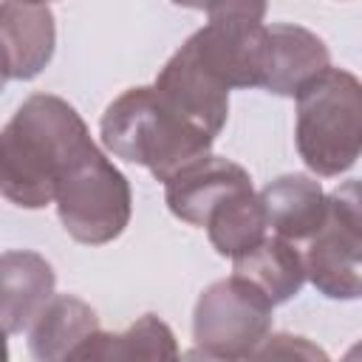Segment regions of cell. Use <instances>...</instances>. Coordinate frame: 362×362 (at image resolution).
<instances>
[{
	"label": "cell",
	"mask_w": 362,
	"mask_h": 362,
	"mask_svg": "<svg viewBox=\"0 0 362 362\" xmlns=\"http://www.w3.org/2000/svg\"><path fill=\"white\" fill-rule=\"evenodd\" d=\"M93 144L88 124L62 96L31 93L0 133V189L23 209H42L57 198L62 170Z\"/></svg>",
	"instance_id": "cell-1"
},
{
	"label": "cell",
	"mask_w": 362,
	"mask_h": 362,
	"mask_svg": "<svg viewBox=\"0 0 362 362\" xmlns=\"http://www.w3.org/2000/svg\"><path fill=\"white\" fill-rule=\"evenodd\" d=\"M99 136L107 153L147 167L161 184L215 144V136L170 107L156 85H139L116 96L102 113Z\"/></svg>",
	"instance_id": "cell-2"
},
{
	"label": "cell",
	"mask_w": 362,
	"mask_h": 362,
	"mask_svg": "<svg viewBox=\"0 0 362 362\" xmlns=\"http://www.w3.org/2000/svg\"><path fill=\"white\" fill-rule=\"evenodd\" d=\"M294 99V144L303 164L322 178L348 173L362 156V79L328 65Z\"/></svg>",
	"instance_id": "cell-3"
},
{
	"label": "cell",
	"mask_w": 362,
	"mask_h": 362,
	"mask_svg": "<svg viewBox=\"0 0 362 362\" xmlns=\"http://www.w3.org/2000/svg\"><path fill=\"white\" fill-rule=\"evenodd\" d=\"M54 204L65 232L88 246L116 240L133 215L130 181L96 144H88L62 170Z\"/></svg>",
	"instance_id": "cell-4"
},
{
	"label": "cell",
	"mask_w": 362,
	"mask_h": 362,
	"mask_svg": "<svg viewBox=\"0 0 362 362\" xmlns=\"http://www.w3.org/2000/svg\"><path fill=\"white\" fill-rule=\"evenodd\" d=\"M274 303L249 280L232 274L206 286L192 311L198 354L209 359H249L272 334Z\"/></svg>",
	"instance_id": "cell-5"
},
{
	"label": "cell",
	"mask_w": 362,
	"mask_h": 362,
	"mask_svg": "<svg viewBox=\"0 0 362 362\" xmlns=\"http://www.w3.org/2000/svg\"><path fill=\"white\" fill-rule=\"evenodd\" d=\"M305 274L328 300L362 297V178L328 192V215L305 249Z\"/></svg>",
	"instance_id": "cell-6"
},
{
	"label": "cell",
	"mask_w": 362,
	"mask_h": 362,
	"mask_svg": "<svg viewBox=\"0 0 362 362\" xmlns=\"http://www.w3.org/2000/svg\"><path fill=\"white\" fill-rule=\"evenodd\" d=\"M156 90L184 119L218 136L229 116V88L204 65L195 45L187 40L158 71Z\"/></svg>",
	"instance_id": "cell-7"
},
{
	"label": "cell",
	"mask_w": 362,
	"mask_h": 362,
	"mask_svg": "<svg viewBox=\"0 0 362 362\" xmlns=\"http://www.w3.org/2000/svg\"><path fill=\"white\" fill-rule=\"evenodd\" d=\"M243 189H252V175L232 158L206 153L164 181V201L178 221L204 229L209 215Z\"/></svg>",
	"instance_id": "cell-8"
},
{
	"label": "cell",
	"mask_w": 362,
	"mask_h": 362,
	"mask_svg": "<svg viewBox=\"0 0 362 362\" xmlns=\"http://www.w3.org/2000/svg\"><path fill=\"white\" fill-rule=\"evenodd\" d=\"M0 42H3V79H34L54 57L57 25L48 3L3 0L0 6Z\"/></svg>",
	"instance_id": "cell-9"
},
{
	"label": "cell",
	"mask_w": 362,
	"mask_h": 362,
	"mask_svg": "<svg viewBox=\"0 0 362 362\" xmlns=\"http://www.w3.org/2000/svg\"><path fill=\"white\" fill-rule=\"evenodd\" d=\"M57 274L51 263L28 249H8L0 257V317L8 337L34 325L40 311L54 300Z\"/></svg>",
	"instance_id": "cell-10"
},
{
	"label": "cell",
	"mask_w": 362,
	"mask_h": 362,
	"mask_svg": "<svg viewBox=\"0 0 362 362\" xmlns=\"http://www.w3.org/2000/svg\"><path fill=\"white\" fill-rule=\"evenodd\" d=\"M266 82L263 88L277 96H297L317 74L331 65V51L314 31L294 23L266 25Z\"/></svg>",
	"instance_id": "cell-11"
},
{
	"label": "cell",
	"mask_w": 362,
	"mask_h": 362,
	"mask_svg": "<svg viewBox=\"0 0 362 362\" xmlns=\"http://www.w3.org/2000/svg\"><path fill=\"white\" fill-rule=\"evenodd\" d=\"M260 204L266 212V223L274 235L286 240H311L328 215V195L320 181L291 173L269 181L260 192Z\"/></svg>",
	"instance_id": "cell-12"
},
{
	"label": "cell",
	"mask_w": 362,
	"mask_h": 362,
	"mask_svg": "<svg viewBox=\"0 0 362 362\" xmlns=\"http://www.w3.org/2000/svg\"><path fill=\"white\" fill-rule=\"evenodd\" d=\"M96 331H102L99 317L85 300L74 294H54L28 328V351L40 362L74 359Z\"/></svg>",
	"instance_id": "cell-13"
},
{
	"label": "cell",
	"mask_w": 362,
	"mask_h": 362,
	"mask_svg": "<svg viewBox=\"0 0 362 362\" xmlns=\"http://www.w3.org/2000/svg\"><path fill=\"white\" fill-rule=\"evenodd\" d=\"M232 274L257 286L274 305L288 303L308 280L305 257L294 249V240L280 235H266L257 246L238 255L232 260Z\"/></svg>",
	"instance_id": "cell-14"
},
{
	"label": "cell",
	"mask_w": 362,
	"mask_h": 362,
	"mask_svg": "<svg viewBox=\"0 0 362 362\" xmlns=\"http://www.w3.org/2000/svg\"><path fill=\"white\" fill-rule=\"evenodd\" d=\"M175 356H178V345H175V334L170 331V325L158 320L156 314H144L122 334L96 331L76 351L74 359L110 362V359H175Z\"/></svg>",
	"instance_id": "cell-15"
},
{
	"label": "cell",
	"mask_w": 362,
	"mask_h": 362,
	"mask_svg": "<svg viewBox=\"0 0 362 362\" xmlns=\"http://www.w3.org/2000/svg\"><path fill=\"white\" fill-rule=\"evenodd\" d=\"M209 243L221 257H238L257 246L266 238V212L260 204V195L255 189H243L232 198H226L206 221Z\"/></svg>",
	"instance_id": "cell-16"
},
{
	"label": "cell",
	"mask_w": 362,
	"mask_h": 362,
	"mask_svg": "<svg viewBox=\"0 0 362 362\" xmlns=\"http://www.w3.org/2000/svg\"><path fill=\"white\" fill-rule=\"evenodd\" d=\"M266 6L269 0H209L204 11L212 25L252 28V25H263Z\"/></svg>",
	"instance_id": "cell-17"
},
{
	"label": "cell",
	"mask_w": 362,
	"mask_h": 362,
	"mask_svg": "<svg viewBox=\"0 0 362 362\" xmlns=\"http://www.w3.org/2000/svg\"><path fill=\"white\" fill-rule=\"evenodd\" d=\"M325 356L320 348L308 345L303 337H291V334H269V339L257 348L255 356Z\"/></svg>",
	"instance_id": "cell-18"
},
{
	"label": "cell",
	"mask_w": 362,
	"mask_h": 362,
	"mask_svg": "<svg viewBox=\"0 0 362 362\" xmlns=\"http://www.w3.org/2000/svg\"><path fill=\"white\" fill-rule=\"evenodd\" d=\"M173 3H175V6H184V8H198V11H204L209 0H173Z\"/></svg>",
	"instance_id": "cell-19"
},
{
	"label": "cell",
	"mask_w": 362,
	"mask_h": 362,
	"mask_svg": "<svg viewBox=\"0 0 362 362\" xmlns=\"http://www.w3.org/2000/svg\"><path fill=\"white\" fill-rule=\"evenodd\" d=\"M345 356H348V359H359V356H362V342H356V345H354V348H351Z\"/></svg>",
	"instance_id": "cell-20"
},
{
	"label": "cell",
	"mask_w": 362,
	"mask_h": 362,
	"mask_svg": "<svg viewBox=\"0 0 362 362\" xmlns=\"http://www.w3.org/2000/svg\"><path fill=\"white\" fill-rule=\"evenodd\" d=\"M28 3H48V0H28Z\"/></svg>",
	"instance_id": "cell-21"
}]
</instances>
